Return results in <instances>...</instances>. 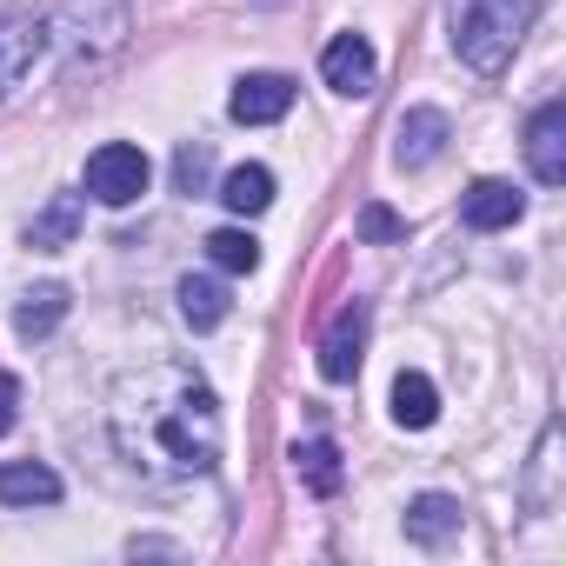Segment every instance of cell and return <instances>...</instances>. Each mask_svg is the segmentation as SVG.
I'll return each mask as SVG.
<instances>
[{
	"instance_id": "1",
	"label": "cell",
	"mask_w": 566,
	"mask_h": 566,
	"mask_svg": "<svg viewBox=\"0 0 566 566\" xmlns=\"http://www.w3.org/2000/svg\"><path fill=\"white\" fill-rule=\"evenodd\" d=\"M107 433L114 453L147 486H193L220 467V400L187 360H154L120 374Z\"/></svg>"
},
{
	"instance_id": "2",
	"label": "cell",
	"mask_w": 566,
	"mask_h": 566,
	"mask_svg": "<svg viewBox=\"0 0 566 566\" xmlns=\"http://www.w3.org/2000/svg\"><path fill=\"white\" fill-rule=\"evenodd\" d=\"M533 14H539V0H447L453 54H460L480 81H493V74L513 67V54H520Z\"/></svg>"
},
{
	"instance_id": "3",
	"label": "cell",
	"mask_w": 566,
	"mask_h": 566,
	"mask_svg": "<svg viewBox=\"0 0 566 566\" xmlns=\"http://www.w3.org/2000/svg\"><path fill=\"white\" fill-rule=\"evenodd\" d=\"M61 41H67V61L94 67L107 61L120 41H127V0H61V14H54Z\"/></svg>"
},
{
	"instance_id": "4",
	"label": "cell",
	"mask_w": 566,
	"mask_h": 566,
	"mask_svg": "<svg viewBox=\"0 0 566 566\" xmlns=\"http://www.w3.org/2000/svg\"><path fill=\"white\" fill-rule=\"evenodd\" d=\"M147 154L134 147V140H107V147H94L87 154V193L101 200V207H134L140 193H147Z\"/></svg>"
},
{
	"instance_id": "5",
	"label": "cell",
	"mask_w": 566,
	"mask_h": 566,
	"mask_svg": "<svg viewBox=\"0 0 566 566\" xmlns=\"http://www.w3.org/2000/svg\"><path fill=\"white\" fill-rule=\"evenodd\" d=\"M360 360H367V301H347L321 334V380L347 387L360 374Z\"/></svg>"
},
{
	"instance_id": "6",
	"label": "cell",
	"mask_w": 566,
	"mask_h": 566,
	"mask_svg": "<svg viewBox=\"0 0 566 566\" xmlns=\"http://www.w3.org/2000/svg\"><path fill=\"white\" fill-rule=\"evenodd\" d=\"M48 48H54V28L41 14H8V21H0V101L34 74V61Z\"/></svg>"
},
{
	"instance_id": "7",
	"label": "cell",
	"mask_w": 566,
	"mask_h": 566,
	"mask_svg": "<svg viewBox=\"0 0 566 566\" xmlns=\"http://www.w3.org/2000/svg\"><path fill=\"white\" fill-rule=\"evenodd\" d=\"M447 140H453V120L440 107H407L400 127H394V167L400 174H420V167H433L447 154Z\"/></svg>"
},
{
	"instance_id": "8",
	"label": "cell",
	"mask_w": 566,
	"mask_h": 566,
	"mask_svg": "<svg viewBox=\"0 0 566 566\" xmlns=\"http://www.w3.org/2000/svg\"><path fill=\"white\" fill-rule=\"evenodd\" d=\"M321 74H327V87H334V94L367 101V94H374V81H380V61H374L367 34H334V41H327V54H321Z\"/></svg>"
},
{
	"instance_id": "9",
	"label": "cell",
	"mask_w": 566,
	"mask_h": 566,
	"mask_svg": "<svg viewBox=\"0 0 566 566\" xmlns=\"http://www.w3.org/2000/svg\"><path fill=\"white\" fill-rule=\"evenodd\" d=\"M287 107H294V81L287 74H240L233 94H227V114L240 127H266V120H280Z\"/></svg>"
},
{
	"instance_id": "10",
	"label": "cell",
	"mask_w": 566,
	"mask_h": 566,
	"mask_svg": "<svg viewBox=\"0 0 566 566\" xmlns=\"http://www.w3.org/2000/svg\"><path fill=\"white\" fill-rule=\"evenodd\" d=\"M526 167L539 187H559L566 180V107L546 101L533 120H526Z\"/></svg>"
},
{
	"instance_id": "11",
	"label": "cell",
	"mask_w": 566,
	"mask_h": 566,
	"mask_svg": "<svg viewBox=\"0 0 566 566\" xmlns=\"http://www.w3.org/2000/svg\"><path fill=\"white\" fill-rule=\"evenodd\" d=\"M520 213H526V193H520L513 180H473L467 200H460V220H467L473 233H500V227H513Z\"/></svg>"
},
{
	"instance_id": "12",
	"label": "cell",
	"mask_w": 566,
	"mask_h": 566,
	"mask_svg": "<svg viewBox=\"0 0 566 566\" xmlns=\"http://www.w3.org/2000/svg\"><path fill=\"white\" fill-rule=\"evenodd\" d=\"M81 220H87L81 193H54V200H48L34 220H28V247H34V253H61V247H74Z\"/></svg>"
},
{
	"instance_id": "13",
	"label": "cell",
	"mask_w": 566,
	"mask_h": 566,
	"mask_svg": "<svg viewBox=\"0 0 566 566\" xmlns=\"http://www.w3.org/2000/svg\"><path fill=\"white\" fill-rule=\"evenodd\" d=\"M61 500V473L41 460H8L0 467V506H54Z\"/></svg>"
},
{
	"instance_id": "14",
	"label": "cell",
	"mask_w": 566,
	"mask_h": 566,
	"mask_svg": "<svg viewBox=\"0 0 566 566\" xmlns=\"http://www.w3.org/2000/svg\"><path fill=\"white\" fill-rule=\"evenodd\" d=\"M407 539H413V546H447V539H460V500H453V493H420V500L407 506Z\"/></svg>"
},
{
	"instance_id": "15",
	"label": "cell",
	"mask_w": 566,
	"mask_h": 566,
	"mask_svg": "<svg viewBox=\"0 0 566 566\" xmlns=\"http://www.w3.org/2000/svg\"><path fill=\"white\" fill-rule=\"evenodd\" d=\"M287 460H294V480H301L307 493H321V500H334V493H340V480H347V467H340V447H334V440H301Z\"/></svg>"
},
{
	"instance_id": "16",
	"label": "cell",
	"mask_w": 566,
	"mask_h": 566,
	"mask_svg": "<svg viewBox=\"0 0 566 566\" xmlns=\"http://www.w3.org/2000/svg\"><path fill=\"white\" fill-rule=\"evenodd\" d=\"M61 314H67V287L61 280H41V287H28L21 307H14V334L21 340H48L61 327Z\"/></svg>"
},
{
	"instance_id": "17",
	"label": "cell",
	"mask_w": 566,
	"mask_h": 566,
	"mask_svg": "<svg viewBox=\"0 0 566 566\" xmlns=\"http://www.w3.org/2000/svg\"><path fill=\"white\" fill-rule=\"evenodd\" d=\"M227 307H233V301H227V287H220L213 273H187V280H180V321H187L193 334H213V327L227 321Z\"/></svg>"
},
{
	"instance_id": "18",
	"label": "cell",
	"mask_w": 566,
	"mask_h": 566,
	"mask_svg": "<svg viewBox=\"0 0 566 566\" xmlns=\"http://www.w3.org/2000/svg\"><path fill=\"white\" fill-rule=\"evenodd\" d=\"M394 420H400L407 433H420V427L440 420V394H433L427 374H400V380H394Z\"/></svg>"
},
{
	"instance_id": "19",
	"label": "cell",
	"mask_w": 566,
	"mask_h": 566,
	"mask_svg": "<svg viewBox=\"0 0 566 566\" xmlns=\"http://www.w3.org/2000/svg\"><path fill=\"white\" fill-rule=\"evenodd\" d=\"M220 200H227V213H266L273 207V174L266 167H233L227 180H220Z\"/></svg>"
},
{
	"instance_id": "20",
	"label": "cell",
	"mask_w": 566,
	"mask_h": 566,
	"mask_svg": "<svg viewBox=\"0 0 566 566\" xmlns=\"http://www.w3.org/2000/svg\"><path fill=\"white\" fill-rule=\"evenodd\" d=\"M207 260L220 273H253L260 266V240L247 227H220V233H207Z\"/></svg>"
},
{
	"instance_id": "21",
	"label": "cell",
	"mask_w": 566,
	"mask_h": 566,
	"mask_svg": "<svg viewBox=\"0 0 566 566\" xmlns=\"http://www.w3.org/2000/svg\"><path fill=\"white\" fill-rule=\"evenodd\" d=\"M207 180H213V147H207V140H187V147L174 154V187H180V193H207Z\"/></svg>"
},
{
	"instance_id": "22",
	"label": "cell",
	"mask_w": 566,
	"mask_h": 566,
	"mask_svg": "<svg viewBox=\"0 0 566 566\" xmlns=\"http://www.w3.org/2000/svg\"><path fill=\"white\" fill-rule=\"evenodd\" d=\"M360 240H374V247H387V240H407V220L394 213V207H360Z\"/></svg>"
},
{
	"instance_id": "23",
	"label": "cell",
	"mask_w": 566,
	"mask_h": 566,
	"mask_svg": "<svg viewBox=\"0 0 566 566\" xmlns=\"http://www.w3.org/2000/svg\"><path fill=\"white\" fill-rule=\"evenodd\" d=\"M14 400H21V380H14V374H0V433L14 427Z\"/></svg>"
}]
</instances>
